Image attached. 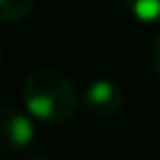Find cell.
Segmentation results:
<instances>
[{
  "instance_id": "cell-1",
  "label": "cell",
  "mask_w": 160,
  "mask_h": 160,
  "mask_svg": "<svg viewBox=\"0 0 160 160\" xmlns=\"http://www.w3.org/2000/svg\"><path fill=\"white\" fill-rule=\"evenodd\" d=\"M24 104L31 115L42 122L61 125L68 122L78 108L75 87L64 73L52 68H40L24 82Z\"/></svg>"
},
{
  "instance_id": "cell-3",
  "label": "cell",
  "mask_w": 160,
  "mask_h": 160,
  "mask_svg": "<svg viewBox=\"0 0 160 160\" xmlns=\"http://www.w3.org/2000/svg\"><path fill=\"white\" fill-rule=\"evenodd\" d=\"M2 125H5L7 146H10L12 151L24 148L31 141V137H33V127H31L28 118H24L21 113H17V111H12V108L2 111Z\"/></svg>"
},
{
  "instance_id": "cell-4",
  "label": "cell",
  "mask_w": 160,
  "mask_h": 160,
  "mask_svg": "<svg viewBox=\"0 0 160 160\" xmlns=\"http://www.w3.org/2000/svg\"><path fill=\"white\" fill-rule=\"evenodd\" d=\"M127 10L141 24H158L160 21V0H125Z\"/></svg>"
},
{
  "instance_id": "cell-2",
  "label": "cell",
  "mask_w": 160,
  "mask_h": 160,
  "mask_svg": "<svg viewBox=\"0 0 160 160\" xmlns=\"http://www.w3.org/2000/svg\"><path fill=\"white\" fill-rule=\"evenodd\" d=\"M85 104L99 118H113L122 108V92L111 80H94L85 92Z\"/></svg>"
},
{
  "instance_id": "cell-6",
  "label": "cell",
  "mask_w": 160,
  "mask_h": 160,
  "mask_svg": "<svg viewBox=\"0 0 160 160\" xmlns=\"http://www.w3.org/2000/svg\"><path fill=\"white\" fill-rule=\"evenodd\" d=\"M151 64H153L155 73L160 75V35L153 40V45H151Z\"/></svg>"
},
{
  "instance_id": "cell-5",
  "label": "cell",
  "mask_w": 160,
  "mask_h": 160,
  "mask_svg": "<svg viewBox=\"0 0 160 160\" xmlns=\"http://www.w3.org/2000/svg\"><path fill=\"white\" fill-rule=\"evenodd\" d=\"M33 10V0H0V17L2 24L24 21Z\"/></svg>"
}]
</instances>
